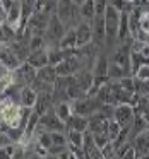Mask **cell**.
Instances as JSON below:
<instances>
[{
	"label": "cell",
	"mask_w": 149,
	"mask_h": 159,
	"mask_svg": "<svg viewBox=\"0 0 149 159\" xmlns=\"http://www.w3.org/2000/svg\"><path fill=\"white\" fill-rule=\"evenodd\" d=\"M120 21H122L120 11H117V9H115L111 4H108L106 12H105V22H106V39H108V45H111L115 39H118Z\"/></svg>",
	"instance_id": "1"
},
{
	"label": "cell",
	"mask_w": 149,
	"mask_h": 159,
	"mask_svg": "<svg viewBox=\"0 0 149 159\" xmlns=\"http://www.w3.org/2000/svg\"><path fill=\"white\" fill-rule=\"evenodd\" d=\"M113 120L118 121L122 125V128H132L135 120L134 110H132L130 104H118L113 111Z\"/></svg>",
	"instance_id": "2"
},
{
	"label": "cell",
	"mask_w": 149,
	"mask_h": 159,
	"mask_svg": "<svg viewBox=\"0 0 149 159\" xmlns=\"http://www.w3.org/2000/svg\"><path fill=\"white\" fill-rule=\"evenodd\" d=\"M65 121H62L58 116H57L55 110L48 111L46 115H43L41 120H40V127L45 132H62L65 128Z\"/></svg>",
	"instance_id": "3"
},
{
	"label": "cell",
	"mask_w": 149,
	"mask_h": 159,
	"mask_svg": "<svg viewBox=\"0 0 149 159\" xmlns=\"http://www.w3.org/2000/svg\"><path fill=\"white\" fill-rule=\"evenodd\" d=\"M57 16L63 24H70L77 16L76 4L72 0H60L58 5H57Z\"/></svg>",
	"instance_id": "4"
},
{
	"label": "cell",
	"mask_w": 149,
	"mask_h": 159,
	"mask_svg": "<svg viewBox=\"0 0 149 159\" xmlns=\"http://www.w3.org/2000/svg\"><path fill=\"white\" fill-rule=\"evenodd\" d=\"M93 43L100 46L106 38V22H105V16H94L93 19Z\"/></svg>",
	"instance_id": "5"
},
{
	"label": "cell",
	"mask_w": 149,
	"mask_h": 159,
	"mask_svg": "<svg viewBox=\"0 0 149 159\" xmlns=\"http://www.w3.org/2000/svg\"><path fill=\"white\" fill-rule=\"evenodd\" d=\"M76 34L79 48L91 45V41H93V26H89L87 22H79V26L76 28Z\"/></svg>",
	"instance_id": "6"
},
{
	"label": "cell",
	"mask_w": 149,
	"mask_h": 159,
	"mask_svg": "<svg viewBox=\"0 0 149 159\" xmlns=\"http://www.w3.org/2000/svg\"><path fill=\"white\" fill-rule=\"evenodd\" d=\"M130 55H132V48L130 45H127V43H123V45L120 46V48L117 50V52L113 53V57H111V62L118 63V65L125 67V69L130 70Z\"/></svg>",
	"instance_id": "7"
},
{
	"label": "cell",
	"mask_w": 149,
	"mask_h": 159,
	"mask_svg": "<svg viewBox=\"0 0 149 159\" xmlns=\"http://www.w3.org/2000/svg\"><path fill=\"white\" fill-rule=\"evenodd\" d=\"M38 98H40L38 93H36L31 86H24L21 89V94H19V103H21L24 108H31L33 110V106H36Z\"/></svg>",
	"instance_id": "8"
},
{
	"label": "cell",
	"mask_w": 149,
	"mask_h": 159,
	"mask_svg": "<svg viewBox=\"0 0 149 159\" xmlns=\"http://www.w3.org/2000/svg\"><path fill=\"white\" fill-rule=\"evenodd\" d=\"M134 149L135 152H137L139 157H146V156L149 154V130L142 132V134L135 135L134 139Z\"/></svg>",
	"instance_id": "9"
},
{
	"label": "cell",
	"mask_w": 149,
	"mask_h": 159,
	"mask_svg": "<svg viewBox=\"0 0 149 159\" xmlns=\"http://www.w3.org/2000/svg\"><path fill=\"white\" fill-rule=\"evenodd\" d=\"M2 65L7 67L9 70L21 69V60L16 57V53L9 46H2Z\"/></svg>",
	"instance_id": "10"
},
{
	"label": "cell",
	"mask_w": 149,
	"mask_h": 159,
	"mask_svg": "<svg viewBox=\"0 0 149 159\" xmlns=\"http://www.w3.org/2000/svg\"><path fill=\"white\" fill-rule=\"evenodd\" d=\"M29 65H33L35 69H43V67L50 65V58H48V50H38V52H33L31 57L28 60Z\"/></svg>",
	"instance_id": "11"
},
{
	"label": "cell",
	"mask_w": 149,
	"mask_h": 159,
	"mask_svg": "<svg viewBox=\"0 0 149 159\" xmlns=\"http://www.w3.org/2000/svg\"><path fill=\"white\" fill-rule=\"evenodd\" d=\"M67 128H69V130H77V132L86 134V132L89 130V118L81 116V115H72L70 120L67 121Z\"/></svg>",
	"instance_id": "12"
},
{
	"label": "cell",
	"mask_w": 149,
	"mask_h": 159,
	"mask_svg": "<svg viewBox=\"0 0 149 159\" xmlns=\"http://www.w3.org/2000/svg\"><path fill=\"white\" fill-rule=\"evenodd\" d=\"M128 74H130V70L122 67V65H118V63H115V62H110V65H108V79L110 80H122V79H125Z\"/></svg>",
	"instance_id": "13"
},
{
	"label": "cell",
	"mask_w": 149,
	"mask_h": 159,
	"mask_svg": "<svg viewBox=\"0 0 149 159\" xmlns=\"http://www.w3.org/2000/svg\"><path fill=\"white\" fill-rule=\"evenodd\" d=\"M38 79L45 80L48 84H55L58 79V74H57V67L55 65H46L43 69L38 70Z\"/></svg>",
	"instance_id": "14"
},
{
	"label": "cell",
	"mask_w": 149,
	"mask_h": 159,
	"mask_svg": "<svg viewBox=\"0 0 149 159\" xmlns=\"http://www.w3.org/2000/svg\"><path fill=\"white\" fill-rule=\"evenodd\" d=\"M69 139V149H82L84 147V134L77 130H69L67 132Z\"/></svg>",
	"instance_id": "15"
},
{
	"label": "cell",
	"mask_w": 149,
	"mask_h": 159,
	"mask_svg": "<svg viewBox=\"0 0 149 159\" xmlns=\"http://www.w3.org/2000/svg\"><path fill=\"white\" fill-rule=\"evenodd\" d=\"M58 48H62V50L77 48V34H76V29H69V31L65 33V36L62 38Z\"/></svg>",
	"instance_id": "16"
},
{
	"label": "cell",
	"mask_w": 149,
	"mask_h": 159,
	"mask_svg": "<svg viewBox=\"0 0 149 159\" xmlns=\"http://www.w3.org/2000/svg\"><path fill=\"white\" fill-rule=\"evenodd\" d=\"M53 110H55L57 116L62 121H65V123L70 120V116H72V106H70L69 103H65V101H63V103H57Z\"/></svg>",
	"instance_id": "17"
},
{
	"label": "cell",
	"mask_w": 149,
	"mask_h": 159,
	"mask_svg": "<svg viewBox=\"0 0 149 159\" xmlns=\"http://www.w3.org/2000/svg\"><path fill=\"white\" fill-rule=\"evenodd\" d=\"M122 130H123V128H122V125L111 118V120H110V125H108V139H110L111 142H115V140L118 139V135L122 134Z\"/></svg>",
	"instance_id": "18"
},
{
	"label": "cell",
	"mask_w": 149,
	"mask_h": 159,
	"mask_svg": "<svg viewBox=\"0 0 149 159\" xmlns=\"http://www.w3.org/2000/svg\"><path fill=\"white\" fill-rule=\"evenodd\" d=\"M19 17H22V7L17 4V2H14V5L11 7V11L7 12V21L11 22V24H14V22L19 21Z\"/></svg>",
	"instance_id": "19"
},
{
	"label": "cell",
	"mask_w": 149,
	"mask_h": 159,
	"mask_svg": "<svg viewBox=\"0 0 149 159\" xmlns=\"http://www.w3.org/2000/svg\"><path fill=\"white\" fill-rule=\"evenodd\" d=\"M53 139V145H62V147H67L69 145V139H67V134L63 132H50Z\"/></svg>",
	"instance_id": "20"
},
{
	"label": "cell",
	"mask_w": 149,
	"mask_h": 159,
	"mask_svg": "<svg viewBox=\"0 0 149 159\" xmlns=\"http://www.w3.org/2000/svg\"><path fill=\"white\" fill-rule=\"evenodd\" d=\"M38 144L41 145V147H45L46 151H50V149L53 147V139H52V134H46V132H43V134H40L38 137Z\"/></svg>",
	"instance_id": "21"
},
{
	"label": "cell",
	"mask_w": 149,
	"mask_h": 159,
	"mask_svg": "<svg viewBox=\"0 0 149 159\" xmlns=\"http://www.w3.org/2000/svg\"><path fill=\"white\" fill-rule=\"evenodd\" d=\"M7 135L11 137L12 142H17V140H21L22 135H24V128H21V127H11V128H9V132H7Z\"/></svg>",
	"instance_id": "22"
},
{
	"label": "cell",
	"mask_w": 149,
	"mask_h": 159,
	"mask_svg": "<svg viewBox=\"0 0 149 159\" xmlns=\"http://www.w3.org/2000/svg\"><path fill=\"white\" fill-rule=\"evenodd\" d=\"M137 79L139 80H149V63L142 65L137 72Z\"/></svg>",
	"instance_id": "23"
},
{
	"label": "cell",
	"mask_w": 149,
	"mask_h": 159,
	"mask_svg": "<svg viewBox=\"0 0 149 159\" xmlns=\"http://www.w3.org/2000/svg\"><path fill=\"white\" fill-rule=\"evenodd\" d=\"M93 139H94V142H96V145L100 149H103L105 145L110 142V139H108V135H93Z\"/></svg>",
	"instance_id": "24"
},
{
	"label": "cell",
	"mask_w": 149,
	"mask_h": 159,
	"mask_svg": "<svg viewBox=\"0 0 149 159\" xmlns=\"http://www.w3.org/2000/svg\"><path fill=\"white\" fill-rule=\"evenodd\" d=\"M139 157V156H137V152H135V149H134V145H132V147L130 149H128V151L127 152H125V154L123 156H122V157L120 159H137Z\"/></svg>",
	"instance_id": "25"
},
{
	"label": "cell",
	"mask_w": 149,
	"mask_h": 159,
	"mask_svg": "<svg viewBox=\"0 0 149 159\" xmlns=\"http://www.w3.org/2000/svg\"><path fill=\"white\" fill-rule=\"evenodd\" d=\"M72 2H74V4H76V5H82L84 2H86V0H72Z\"/></svg>",
	"instance_id": "26"
},
{
	"label": "cell",
	"mask_w": 149,
	"mask_h": 159,
	"mask_svg": "<svg viewBox=\"0 0 149 159\" xmlns=\"http://www.w3.org/2000/svg\"><path fill=\"white\" fill-rule=\"evenodd\" d=\"M125 2H135V0H125Z\"/></svg>",
	"instance_id": "27"
},
{
	"label": "cell",
	"mask_w": 149,
	"mask_h": 159,
	"mask_svg": "<svg viewBox=\"0 0 149 159\" xmlns=\"http://www.w3.org/2000/svg\"><path fill=\"white\" fill-rule=\"evenodd\" d=\"M146 98H147V101H149V94H147V96H146Z\"/></svg>",
	"instance_id": "28"
}]
</instances>
